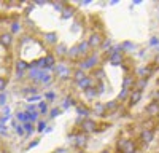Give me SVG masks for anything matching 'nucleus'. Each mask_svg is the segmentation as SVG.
I'll use <instances>...</instances> for the list:
<instances>
[{
  "label": "nucleus",
  "mask_w": 159,
  "mask_h": 153,
  "mask_svg": "<svg viewBox=\"0 0 159 153\" xmlns=\"http://www.w3.org/2000/svg\"><path fill=\"white\" fill-rule=\"evenodd\" d=\"M7 100H8V93H0V105H5L7 104Z\"/></svg>",
  "instance_id": "obj_48"
},
{
  "label": "nucleus",
  "mask_w": 159,
  "mask_h": 153,
  "mask_svg": "<svg viewBox=\"0 0 159 153\" xmlns=\"http://www.w3.org/2000/svg\"><path fill=\"white\" fill-rule=\"evenodd\" d=\"M111 38H103V42H102V45H100V49L102 51H105V53H107V51L111 48Z\"/></svg>",
  "instance_id": "obj_38"
},
{
  "label": "nucleus",
  "mask_w": 159,
  "mask_h": 153,
  "mask_svg": "<svg viewBox=\"0 0 159 153\" xmlns=\"http://www.w3.org/2000/svg\"><path fill=\"white\" fill-rule=\"evenodd\" d=\"M75 11H76V10H75V7L65 3L64 10L61 11V18H62V19H70V18H73V16H75Z\"/></svg>",
  "instance_id": "obj_16"
},
{
  "label": "nucleus",
  "mask_w": 159,
  "mask_h": 153,
  "mask_svg": "<svg viewBox=\"0 0 159 153\" xmlns=\"http://www.w3.org/2000/svg\"><path fill=\"white\" fill-rule=\"evenodd\" d=\"M92 86H94V80H92V76H91V75H86L81 81H78V83H76V88H78V89H81L83 93L86 91V89L92 88Z\"/></svg>",
  "instance_id": "obj_11"
},
{
  "label": "nucleus",
  "mask_w": 159,
  "mask_h": 153,
  "mask_svg": "<svg viewBox=\"0 0 159 153\" xmlns=\"http://www.w3.org/2000/svg\"><path fill=\"white\" fill-rule=\"evenodd\" d=\"M46 128H48V124H46L45 120H38V121H37V126H35V131H38V132H45Z\"/></svg>",
  "instance_id": "obj_39"
},
{
  "label": "nucleus",
  "mask_w": 159,
  "mask_h": 153,
  "mask_svg": "<svg viewBox=\"0 0 159 153\" xmlns=\"http://www.w3.org/2000/svg\"><path fill=\"white\" fill-rule=\"evenodd\" d=\"M21 32H22V22H19V21H13L11 26H10V34L15 37V35L21 34Z\"/></svg>",
  "instance_id": "obj_21"
},
{
  "label": "nucleus",
  "mask_w": 159,
  "mask_h": 153,
  "mask_svg": "<svg viewBox=\"0 0 159 153\" xmlns=\"http://www.w3.org/2000/svg\"><path fill=\"white\" fill-rule=\"evenodd\" d=\"M8 88V78L7 76H0V93H5Z\"/></svg>",
  "instance_id": "obj_42"
},
{
  "label": "nucleus",
  "mask_w": 159,
  "mask_h": 153,
  "mask_svg": "<svg viewBox=\"0 0 159 153\" xmlns=\"http://www.w3.org/2000/svg\"><path fill=\"white\" fill-rule=\"evenodd\" d=\"M153 72H154V69L151 66H143V67H139L135 70L139 78H150V76L153 75Z\"/></svg>",
  "instance_id": "obj_15"
},
{
  "label": "nucleus",
  "mask_w": 159,
  "mask_h": 153,
  "mask_svg": "<svg viewBox=\"0 0 159 153\" xmlns=\"http://www.w3.org/2000/svg\"><path fill=\"white\" fill-rule=\"evenodd\" d=\"M51 81H52V75H51L49 72L42 70V72H40L38 80H37L34 85H46V86H49V85H51Z\"/></svg>",
  "instance_id": "obj_13"
},
{
  "label": "nucleus",
  "mask_w": 159,
  "mask_h": 153,
  "mask_svg": "<svg viewBox=\"0 0 159 153\" xmlns=\"http://www.w3.org/2000/svg\"><path fill=\"white\" fill-rule=\"evenodd\" d=\"M80 30V26H78V21L73 22V27H72V32H78Z\"/></svg>",
  "instance_id": "obj_56"
},
{
  "label": "nucleus",
  "mask_w": 159,
  "mask_h": 153,
  "mask_svg": "<svg viewBox=\"0 0 159 153\" xmlns=\"http://www.w3.org/2000/svg\"><path fill=\"white\" fill-rule=\"evenodd\" d=\"M107 61L111 66H123V53H113V54L107 56Z\"/></svg>",
  "instance_id": "obj_18"
},
{
  "label": "nucleus",
  "mask_w": 159,
  "mask_h": 153,
  "mask_svg": "<svg viewBox=\"0 0 159 153\" xmlns=\"http://www.w3.org/2000/svg\"><path fill=\"white\" fill-rule=\"evenodd\" d=\"M86 42L89 45V49H96V48H100L102 42H103V35L102 32H92L88 38H86Z\"/></svg>",
  "instance_id": "obj_6"
},
{
  "label": "nucleus",
  "mask_w": 159,
  "mask_h": 153,
  "mask_svg": "<svg viewBox=\"0 0 159 153\" xmlns=\"http://www.w3.org/2000/svg\"><path fill=\"white\" fill-rule=\"evenodd\" d=\"M91 113H96L97 117L103 118L105 115H107V110H105V105L102 104V102H96L94 107H92V110H91Z\"/></svg>",
  "instance_id": "obj_20"
},
{
  "label": "nucleus",
  "mask_w": 159,
  "mask_h": 153,
  "mask_svg": "<svg viewBox=\"0 0 159 153\" xmlns=\"http://www.w3.org/2000/svg\"><path fill=\"white\" fill-rule=\"evenodd\" d=\"M97 121L96 120H92V118H86L83 120L81 123H80V129H81L83 134H92V132H97Z\"/></svg>",
  "instance_id": "obj_4"
},
{
  "label": "nucleus",
  "mask_w": 159,
  "mask_h": 153,
  "mask_svg": "<svg viewBox=\"0 0 159 153\" xmlns=\"http://www.w3.org/2000/svg\"><path fill=\"white\" fill-rule=\"evenodd\" d=\"M119 46H121V53H123V51H126V53H132V51H135V49H137V45H135V43H132V42H129V40L123 42Z\"/></svg>",
  "instance_id": "obj_23"
},
{
  "label": "nucleus",
  "mask_w": 159,
  "mask_h": 153,
  "mask_svg": "<svg viewBox=\"0 0 159 153\" xmlns=\"http://www.w3.org/2000/svg\"><path fill=\"white\" fill-rule=\"evenodd\" d=\"M86 76V72H83V70H80V69H75L73 72H72V78H73V81H75V85L78 83V81H81L83 78Z\"/></svg>",
  "instance_id": "obj_28"
},
{
  "label": "nucleus",
  "mask_w": 159,
  "mask_h": 153,
  "mask_svg": "<svg viewBox=\"0 0 159 153\" xmlns=\"http://www.w3.org/2000/svg\"><path fill=\"white\" fill-rule=\"evenodd\" d=\"M100 62V58L96 54V53H89L86 58H83L81 61L78 62V69L83 70V72H88V70H94Z\"/></svg>",
  "instance_id": "obj_1"
},
{
  "label": "nucleus",
  "mask_w": 159,
  "mask_h": 153,
  "mask_svg": "<svg viewBox=\"0 0 159 153\" xmlns=\"http://www.w3.org/2000/svg\"><path fill=\"white\" fill-rule=\"evenodd\" d=\"M0 150H2V142H0Z\"/></svg>",
  "instance_id": "obj_59"
},
{
  "label": "nucleus",
  "mask_w": 159,
  "mask_h": 153,
  "mask_svg": "<svg viewBox=\"0 0 159 153\" xmlns=\"http://www.w3.org/2000/svg\"><path fill=\"white\" fill-rule=\"evenodd\" d=\"M129 91L130 89H121V93L118 94V102H124V100H127V97H129Z\"/></svg>",
  "instance_id": "obj_40"
},
{
  "label": "nucleus",
  "mask_w": 159,
  "mask_h": 153,
  "mask_svg": "<svg viewBox=\"0 0 159 153\" xmlns=\"http://www.w3.org/2000/svg\"><path fill=\"white\" fill-rule=\"evenodd\" d=\"M92 73H94V76H96V81H103L105 80V70L102 67H96L94 70H92Z\"/></svg>",
  "instance_id": "obj_33"
},
{
  "label": "nucleus",
  "mask_w": 159,
  "mask_h": 153,
  "mask_svg": "<svg viewBox=\"0 0 159 153\" xmlns=\"http://www.w3.org/2000/svg\"><path fill=\"white\" fill-rule=\"evenodd\" d=\"M72 105H76V102H75V99L72 97V96H67L64 100H62V105H61V110L64 112V110H67V109H70Z\"/></svg>",
  "instance_id": "obj_25"
},
{
  "label": "nucleus",
  "mask_w": 159,
  "mask_h": 153,
  "mask_svg": "<svg viewBox=\"0 0 159 153\" xmlns=\"http://www.w3.org/2000/svg\"><path fill=\"white\" fill-rule=\"evenodd\" d=\"M147 85H148V78H139V80H135V85H134V89H137V91H143L145 88H147Z\"/></svg>",
  "instance_id": "obj_30"
},
{
  "label": "nucleus",
  "mask_w": 159,
  "mask_h": 153,
  "mask_svg": "<svg viewBox=\"0 0 159 153\" xmlns=\"http://www.w3.org/2000/svg\"><path fill=\"white\" fill-rule=\"evenodd\" d=\"M8 136V128L5 124H0V137H7Z\"/></svg>",
  "instance_id": "obj_49"
},
{
  "label": "nucleus",
  "mask_w": 159,
  "mask_h": 153,
  "mask_svg": "<svg viewBox=\"0 0 159 153\" xmlns=\"http://www.w3.org/2000/svg\"><path fill=\"white\" fill-rule=\"evenodd\" d=\"M22 128H24V134L27 136V137L35 132V124H34V123H29V121H27V123L22 124Z\"/></svg>",
  "instance_id": "obj_34"
},
{
  "label": "nucleus",
  "mask_w": 159,
  "mask_h": 153,
  "mask_svg": "<svg viewBox=\"0 0 159 153\" xmlns=\"http://www.w3.org/2000/svg\"><path fill=\"white\" fill-rule=\"evenodd\" d=\"M16 120L24 124V123H27V115H25V112H16Z\"/></svg>",
  "instance_id": "obj_43"
},
{
  "label": "nucleus",
  "mask_w": 159,
  "mask_h": 153,
  "mask_svg": "<svg viewBox=\"0 0 159 153\" xmlns=\"http://www.w3.org/2000/svg\"><path fill=\"white\" fill-rule=\"evenodd\" d=\"M35 110H37V105H35V104H29L27 107H25L24 112H35Z\"/></svg>",
  "instance_id": "obj_53"
},
{
  "label": "nucleus",
  "mask_w": 159,
  "mask_h": 153,
  "mask_svg": "<svg viewBox=\"0 0 159 153\" xmlns=\"http://www.w3.org/2000/svg\"><path fill=\"white\" fill-rule=\"evenodd\" d=\"M38 144H40V140H38V139H37V140H34V142H30V144L27 145V150H32V148H34V147H37Z\"/></svg>",
  "instance_id": "obj_55"
},
{
  "label": "nucleus",
  "mask_w": 159,
  "mask_h": 153,
  "mask_svg": "<svg viewBox=\"0 0 159 153\" xmlns=\"http://www.w3.org/2000/svg\"><path fill=\"white\" fill-rule=\"evenodd\" d=\"M76 48H78V54H80V58H86L88 54H89V45H88V42L86 40H83V42H80L78 45H76Z\"/></svg>",
  "instance_id": "obj_19"
},
{
  "label": "nucleus",
  "mask_w": 159,
  "mask_h": 153,
  "mask_svg": "<svg viewBox=\"0 0 159 153\" xmlns=\"http://www.w3.org/2000/svg\"><path fill=\"white\" fill-rule=\"evenodd\" d=\"M40 69H30V70H27V78L32 81V83H35L37 80H38V76H40Z\"/></svg>",
  "instance_id": "obj_31"
},
{
  "label": "nucleus",
  "mask_w": 159,
  "mask_h": 153,
  "mask_svg": "<svg viewBox=\"0 0 159 153\" xmlns=\"http://www.w3.org/2000/svg\"><path fill=\"white\" fill-rule=\"evenodd\" d=\"M32 40H34V38H32V37H30L29 34H24V35H22V37L19 38V45H25V43H30Z\"/></svg>",
  "instance_id": "obj_45"
},
{
  "label": "nucleus",
  "mask_w": 159,
  "mask_h": 153,
  "mask_svg": "<svg viewBox=\"0 0 159 153\" xmlns=\"http://www.w3.org/2000/svg\"><path fill=\"white\" fill-rule=\"evenodd\" d=\"M118 104H119L118 100H110V102H107V104H103V105H105V110L107 112H111V110L118 109Z\"/></svg>",
  "instance_id": "obj_41"
},
{
  "label": "nucleus",
  "mask_w": 159,
  "mask_h": 153,
  "mask_svg": "<svg viewBox=\"0 0 159 153\" xmlns=\"http://www.w3.org/2000/svg\"><path fill=\"white\" fill-rule=\"evenodd\" d=\"M145 112H147V115L150 118L159 117V100H151L147 105V109H145Z\"/></svg>",
  "instance_id": "obj_8"
},
{
  "label": "nucleus",
  "mask_w": 159,
  "mask_h": 153,
  "mask_svg": "<svg viewBox=\"0 0 159 153\" xmlns=\"http://www.w3.org/2000/svg\"><path fill=\"white\" fill-rule=\"evenodd\" d=\"M67 45H65V43H57L56 46H54V53H52V54H54L56 58H65V56H67Z\"/></svg>",
  "instance_id": "obj_17"
},
{
  "label": "nucleus",
  "mask_w": 159,
  "mask_h": 153,
  "mask_svg": "<svg viewBox=\"0 0 159 153\" xmlns=\"http://www.w3.org/2000/svg\"><path fill=\"white\" fill-rule=\"evenodd\" d=\"M15 69H16L18 72H27V70H29V62H25L24 59H19V61H16V64H15Z\"/></svg>",
  "instance_id": "obj_27"
},
{
  "label": "nucleus",
  "mask_w": 159,
  "mask_h": 153,
  "mask_svg": "<svg viewBox=\"0 0 159 153\" xmlns=\"http://www.w3.org/2000/svg\"><path fill=\"white\" fill-rule=\"evenodd\" d=\"M100 153H111L110 150H103V151H100Z\"/></svg>",
  "instance_id": "obj_57"
},
{
  "label": "nucleus",
  "mask_w": 159,
  "mask_h": 153,
  "mask_svg": "<svg viewBox=\"0 0 159 153\" xmlns=\"http://www.w3.org/2000/svg\"><path fill=\"white\" fill-rule=\"evenodd\" d=\"M25 115H27V121L29 123H37L38 120H40V113H38V110H35V112H25Z\"/></svg>",
  "instance_id": "obj_35"
},
{
  "label": "nucleus",
  "mask_w": 159,
  "mask_h": 153,
  "mask_svg": "<svg viewBox=\"0 0 159 153\" xmlns=\"http://www.w3.org/2000/svg\"><path fill=\"white\" fill-rule=\"evenodd\" d=\"M52 7H54V8H56V10H57V11L61 13V11L64 10V7H65V3H52Z\"/></svg>",
  "instance_id": "obj_54"
},
{
  "label": "nucleus",
  "mask_w": 159,
  "mask_h": 153,
  "mask_svg": "<svg viewBox=\"0 0 159 153\" xmlns=\"http://www.w3.org/2000/svg\"><path fill=\"white\" fill-rule=\"evenodd\" d=\"M13 43H15V37H13L10 32H2L0 34V45H2L3 48H11Z\"/></svg>",
  "instance_id": "obj_9"
},
{
  "label": "nucleus",
  "mask_w": 159,
  "mask_h": 153,
  "mask_svg": "<svg viewBox=\"0 0 159 153\" xmlns=\"http://www.w3.org/2000/svg\"><path fill=\"white\" fill-rule=\"evenodd\" d=\"M75 110L78 113V118H81V120H86L89 118V115H91V109L84 104H76L75 105Z\"/></svg>",
  "instance_id": "obj_12"
},
{
  "label": "nucleus",
  "mask_w": 159,
  "mask_h": 153,
  "mask_svg": "<svg viewBox=\"0 0 159 153\" xmlns=\"http://www.w3.org/2000/svg\"><path fill=\"white\" fill-rule=\"evenodd\" d=\"M21 93L24 94V96H35V94H40L38 93V88L37 86H34V85H30V86H24L22 89H21Z\"/></svg>",
  "instance_id": "obj_22"
},
{
  "label": "nucleus",
  "mask_w": 159,
  "mask_h": 153,
  "mask_svg": "<svg viewBox=\"0 0 159 153\" xmlns=\"http://www.w3.org/2000/svg\"><path fill=\"white\" fill-rule=\"evenodd\" d=\"M42 96H43V100H46L48 104L54 102V100H56V97H57V94H56L54 89H49V91H46V93H45V94H42Z\"/></svg>",
  "instance_id": "obj_29"
},
{
  "label": "nucleus",
  "mask_w": 159,
  "mask_h": 153,
  "mask_svg": "<svg viewBox=\"0 0 159 153\" xmlns=\"http://www.w3.org/2000/svg\"><path fill=\"white\" fill-rule=\"evenodd\" d=\"M153 139H154V131L153 129H143L139 136V140H140L142 145H150L153 142Z\"/></svg>",
  "instance_id": "obj_7"
},
{
  "label": "nucleus",
  "mask_w": 159,
  "mask_h": 153,
  "mask_svg": "<svg viewBox=\"0 0 159 153\" xmlns=\"http://www.w3.org/2000/svg\"><path fill=\"white\" fill-rule=\"evenodd\" d=\"M37 110H38L40 115H48L49 113V104H48L46 100L42 99V100L38 102V105H37Z\"/></svg>",
  "instance_id": "obj_24"
},
{
  "label": "nucleus",
  "mask_w": 159,
  "mask_h": 153,
  "mask_svg": "<svg viewBox=\"0 0 159 153\" xmlns=\"http://www.w3.org/2000/svg\"><path fill=\"white\" fill-rule=\"evenodd\" d=\"M65 58H69V59H80L76 45H73V46H70V48L67 49V56H65Z\"/></svg>",
  "instance_id": "obj_32"
},
{
  "label": "nucleus",
  "mask_w": 159,
  "mask_h": 153,
  "mask_svg": "<svg viewBox=\"0 0 159 153\" xmlns=\"http://www.w3.org/2000/svg\"><path fill=\"white\" fill-rule=\"evenodd\" d=\"M84 96H86L89 100H94L99 94H97V91H96V88L92 86V88H89V89H86V91H84Z\"/></svg>",
  "instance_id": "obj_36"
},
{
  "label": "nucleus",
  "mask_w": 159,
  "mask_h": 153,
  "mask_svg": "<svg viewBox=\"0 0 159 153\" xmlns=\"http://www.w3.org/2000/svg\"><path fill=\"white\" fill-rule=\"evenodd\" d=\"M150 46H159V38L157 37H151V40H150Z\"/></svg>",
  "instance_id": "obj_52"
},
{
  "label": "nucleus",
  "mask_w": 159,
  "mask_h": 153,
  "mask_svg": "<svg viewBox=\"0 0 159 153\" xmlns=\"http://www.w3.org/2000/svg\"><path fill=\"white\" fill-rule=\"evenodd\" d=\"M15 132H16V134H18L19 137L25 136V134H24V128H22V124H21V123H18V124L15 126Z\"/></svg>",
  "instance_id": "obj_46"
},
{
  "label": "nucleus",
  "mask_w": 159,
  "mask_h": 153,
  "mask_svg": "<svg viewBox=\"0 0 159 153\" xmlns=\"http://www.w3.org/2000/svg\"><path fill=\"white\" fill-rule=\"evenodd\" d=\"M2 115H3V117H8V118H13V115H11V109H10L8 105L3 109V113H2Z\"/></svg>",
  "instance_id": "obj_51"
},
{
  "label": "nucleus",
  "mask_w": 159,
  "mask_h": 153,
  "mask_svg": "<svg viewBox=\"0 0 159 153\" xmlns=\"http://www.w3.org/2000/svg\"><path fill=\"white\" fill-rule=\"evenodd\" d=\"M25 75H27V72H18V70H16V73H15V80H22Z\"/></svg>",
  "instance_id": "obj_50"
},
{
  "label": "nucleus",
  "mask_w": 159,
  "mask_h": 153,
  "mask_svg": "<svg viewBox=\"0 0 159 153\" xmlns=\"http://www.w3.org/2000/svg\"><path fill=\"white\" fill-rule=\"evenodd\" d=\"M116 147L121 153H135L137 151V145L132 139H119Z\"/></svg>",
  "instance_id": "obj_3"
},
{
  "label": "nucleus",
  "mask_w": 159,
  "mask_h": 153,
  "mask_svg": "<svg viewBox=\"0 0 159 153\" xmlns=\"http://www.w3.org/2000/svg\"><path fill=\"white\" fill-rule=\"evenodd\" d=\"M49 118H52V120H54V118H57V117H61V115H62V110H61V107H52V109H49Z\"/></svg>",
  "instance_id": "obj_37"
},
{
  "label": "nucleus",
  "mask_w": 159,
  "mask_h": 153,
  "mask_svg": "<svg viewBox=\"0 0 159 153\" xmlns=\"http://www.w3.org/2000/svg\"><path fill=\"white\" fill-rule=\"evenodd\" d=\"M156 97H157V99H159V91H156Z\"/></svg>",
  "instance_id": "obj_58"
},
{
  "label": "nucleus",
  "mask_w": 159,
  "mask_h": 153,
  "mask_svg": "<svg viewBox=\"0 0 159 153\" xmlns=\"http://www.w3.org/2000/svg\"><path fill=\"white\" fill-rule=\"evenodd\" d=\"M96 89H97V94L100 96V94H103L105 93V81H96V86H94Z\"/></svg>",
  "instance_id": "obj_44"
},
{
  "label": "nucleus",
  "mask_w": 159,
  "mask_h": 153,
  "mask_svg": "<svg viewBox=\"0 0 159 153\" xmlns=\"http://www.w3.org/2000/svg\"><path fill=\"white\" fill-rule=\"evenodd\" d=\"M69 142H72L73 144V147L75 148H84L86 147V144H88V136L86 134H83V132H78V134H72V136H69Z\"/></svg>",
  "instance_id": "obj_5"
},
{
  "label": "nucleus",
  "mask_w": 159,
  "mask_h": 153,
  "mask_svg": "<svg viewBox=\"0 0 159 153\" xmlns=\"http://www.w3.org/2000/svg\"><path fill=\"white\" fill-rule=\"evenodd\" d=\"M59 40V35L57 32H43V42L49 46H56Z\"/></svg>",
  "instance_id": "obj_10"
},
{
  "label": "nucleus",
  "mask_w": 159,
  "mask_h": 153,
  "mask_svg": "<svg viewBox=\"0 0 159 153\" xmlns=\"http://www.w3.org/2000/svg\"><path fill=\"white\" fill-rule=\"evenodd\" d=\"M42 99H43V96H42V94H35V96H29V97H27V102H30V104H32V102L42 100Z\"/></svg>",
  "instance_id": "obj_47"
},
{
  "label": "nucleus",
  "mask_w": 159,
  "mask_h": 153,
  "mask_svg": "<svg viewBox=\"0 0 159 153\" xmlns=\"http://www.w3.org/2000/svg\"><path fill=\"white\" fill-rule=\"evenodd\" d=\"M142 100V93L137 91V89H130L129 91V97H127V102H129V105H137L139 102Z\"/></svg>",
  "instance_id": "obj_14"
},
{
  "label": "nucleus",
  "mask_w": 159,
  "mask_h": 153,
  "mask_svg": "<svg viewBox=\"0 0 159 153\" xmlns=\"http://www.w3.org/2000/svg\"><path fill=\"white\" fill-rule=\"evenodd\" d=\"M54 75H56V78L61 80V81H67L70 76H72V69L67 66V62L62 61V62H56V66H54Z\"/></svg>",
  "instance_id": "obj_2"
},
{
  "label": "nucleus",
  "mask_w": 159,
  "mask_h": 153,
  "mask_svg": "<svg viewBox=\"0 0 159 153\" xmlns=\"http://www.w3.org/2000/svg\"><path fill=\"white\" fill-rule=\"evenodd\" d=\"M134 85H135V78L134 76H130V75H126L124 76V80H123V88L124 89H134Z\"/></svg>",
  "instance_id": "obj_26"
}]
</instances>
